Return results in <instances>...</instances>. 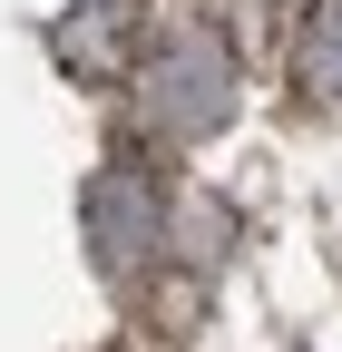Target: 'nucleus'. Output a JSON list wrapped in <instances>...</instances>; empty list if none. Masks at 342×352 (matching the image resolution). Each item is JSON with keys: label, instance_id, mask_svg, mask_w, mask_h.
I'll return each instance as SVG.
<instances>
[{"label": "nucleus", "instance_id": "nucleus-2", "mask_svg": "<svg viewBox=\"0 0 342 352\" xmlns=\"http://www.w3.org/2000/svg\"><path fill=\"white\" fill-rule=\"evenodd\" d=\"M293 78H304V98L342 108V0L304 10V30H293Z\"/></svg>", "mask_w": 342, "mask_h": 352}, {"label": "nucleus", "instance_id": "nucleus-1", "mask_svg": "<svg viewBox=\"0 0 342 352\" xmlns=\"http://www.w3.org/2000/svg\"><path fill=\"white\" fill-rule=\"evenodd\" d=\"M147 127H166V138H205L225 108H235V69H225V50L216 39H176L157 69H147Z\"/></svg>", "mask_w": 342, "mask_h": 352}]
</instances>
